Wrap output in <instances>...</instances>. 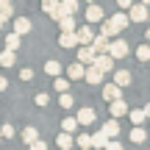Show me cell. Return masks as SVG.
<instances>
[{"instance_id": "1", "label": "cell", "mask_w": 150, "mask_h": 150, "mask_svg": "<svg viewBox=\"0 0 150 150\" xmlns=\"http://www.w3.org/2000/svg\"><path fill=\"white\" fill-rule=\"evenodd\" d=\"M128 22H131V17L122 14V11H120V14H111L108 20H103V33L111 39V36H117L122 28H128Z\"/></svg>"}, {"instance_id": "2", "label": "cell", "mask_w": 150, "mask_h": 150, "mask_svg": "<svg viewBox=\"0 0 150 150\" xmlns=\"http://www.w3.org/2000/svg\"><path fill=\"white\" fill-rule=\"evenodd\" d=\"M114 61H117V59H111L108 53H97V56H95V64H92V67H97V70L106 75V72L114 70Z\"/></svg>"}, {"instance_id": "3", "label": "cell", "mask_w": 150, "mask_h": 150, "mask_svg": "<svg viewBox=\"0 0 150 150\" xmlns=\"http://www.w3.org/2000/svg\"><path fill=\"white\" fill-rule=\"evenodd\" d=\"M95 47H92V45H81V47H78V59H75V61H81V64H86V67H92V64H95Z\"/></svg>"}, {"instance_id": "4", "label": "cell", "mask_w": 150, "mask_h": 150, "mask_svg": "<svg viewBox=\"0 0 150 150\" xmlns=\"http://www.w3.org/2000/svg\"><path fill=\"white\" fill-rule=\"evenodd\" d=\"M108 56H111V59H125V56H128V45H125L122 39H114V42L108 45Z\"/></svg>"}, {"instance_id": "5", "label": "cell", "mask_w": 150, "mask_h": 150, "mask_svg": "<svg viewBox=\"0 0 150 150\" xmlns=\"http://www.w3.org/2000/svg\"><path fill=\"white\" fill-rule=\"evenodd\" d=\"M103 20H106V17H103V8L97 3L86 6V22H89V25H92V22H103Z\"/></svg>"}, {"instance_id": "6", "label": "cell", "mask_w": 150, "mask_h": 150, "mask_svg": "<svg viewBox=\"0 0 150 150\" xmlns=\"http://www.w3.org/2000/svg\"><path fill=\"white\" fill-rule=\"evenodd\" d=\"M128 17H131L134 22H145V20H147V6H145V3H134Z\"/></svg>"}, {"instance_id": "7", "label": "cell", "mask_w": 150, "mask_h": 150, "mask_svg": "<svg viewBox=\"0 0 150 150\" xmlns=\"http://www.w3.org/2000/svg\"><path fill=\"white\" fill-rule=\"evenodd\" d=\"M59 45H61V47H75V45H81L78 42V33H75V31H61V36H59Z\"/></svg>"}, {"instance_id": "8", "label": "cell", "mask_w": 150, "mask_h": 150, "mask_svg": "<svg viewBox=\"0 0 150 150\" xmlns=\"http://www.w3.org/2000/svg\"><path fill=\"white\" fill-rule=\"evenodd\" d=\"M42 8L47 17H53L56 22H59V8H61V0H42Z\"/></svg>"}, {"instance_id": "9", "label": "cell", "mask_w": 150, "mask_h": 150, "mask_svg": "<svg viewBox=\"0 0 150 150\" xmlns=\"http://www.w3.org/2000/svg\"><path fill=\"white\" fill-rule=\"evenodd\" d=\"M108 111H111V117H114V120H117V117H122V114H128V111H131V108H128V103H125V100H122V97H120V100H114V103H111V106H108Z\"/></svg>"}, {"instance_id": "10", "label": "cell", "mask_w": 150, "mask_h": 150, "mask_svg": "<svg viewBox=\"0 0 150 150\" xmlns=\"http://www.w3.org/2000/svg\"><path fill=\"white\" fill-rule=\"evenodd\" d=\"M75 33H78V42H81V45H92V42H95V31L89 28V22H86L83 28H78Z\"/></svg>"}, {"instance_id": "11", "label": "cell", "mask_w": 150, "mask_h": 150, "mask_svg": "<svg viewBox=\"0 0 150 150\" xmlns=\"http://www.w3.org/2000/svg\"><path fill=\"white\" fill-rule=\"evenodd\" d=\"M31 20H28V17H14V33H20V36H25L28 31H31Z\"/></svg>"}, {"instance_id": "12", "label": "cell", "mask_w": 150, "mask_h": 150, "mask_svg": "<svg viewBox=\"0 0 150 150\" xmlns=\"http://www.w3.org/2000/svg\"><path fill=\"white\" fill-rule=\"evenodd\" d=\"M120 92H122V89H120V86L114 83V81H111V83H106V86H103V97H106L108 103H114V100H120Z\"/></svg>"}, {"instance_id": "13", "label": "cell", "mask_w": 150, "mask_h": 150, "mask_svg": "<svg viewBox=\"0 0 150 150\" xmlns=\"http://www.w3.org/2000/svg\"><path fill=\"white\" fill-rule=\"evenodd\" d=\"M67 75H70L72 81H81V78H86V64H81V61H75V64H70V70H67Z\"/></svg>"}, {"instance_id": "14", "label": "cell", "mask_w": 150, "mask_h": 150, "mask_svg": "<svg viewBox=\"0 0 150 150\" xmlns=\"http://www.w3.org/2000/svg\"><path fill=\"white\" fill-rule=\"evenodd\" d=\"M108 45H111V39H108L106 33H100V36H95L92 47H95V53H108Z\"/></svg>"}, {"instance_id": "15", "label": "cell", "mask_w": 150, "mask_h": 150, "mask_svg": "<svg viewBox=\"0 0 150 150\" xmlns=\"http://www.w3.org/2000/svg\"><path fill=\"white\" fill-rule=\"evenodd\" d=\"M78 11V0H61V8H59V17H72Z\"/></svg>"}, {"instance_id": "16", "label": "cell", "mask_w": 150, "mask_h": 150, "mask_svg": "<svg viewBox=\"0 0 150 150\" xmlns=\"http://www.w3.org/2000/svg\"><path fill=\"white\" fill-rule=\"evenodd\" d=\"M75 120H78V122L81 125H92V122H95V108H81V111H78V117H75Z\"/></svg>"}, {"instance_id": "17", "label": "cell", "mask_w": 150, "mask_h": 150, "mask_svg": "<svg viewBox=\"0 0 150 150\" xmlns=\"http://www.w3.org/2000/svg\"><path fill=\"white\" fill-rule=\"evenodd\" d=\"M100 131H103V134H106V136H108V139H114V136H117V134H120V122H117V120H114V117H111V120H106V125H103V128H100Z\"/></svg>"}, {"instance_id": "18", "label": "cell", "mask_w": 150, "mask_h": 150, "mask_svg": "<svg viewBox=\"0 0 150 150\" xmlns=\"http://www.w3.org/2000/svg\"><path fill=\"white\" fill-rule=\"evenodd\" d=\"M114 83H117L120 89L131 86V72H128V70H117V72H114Z\"/></svg>"}, {"instance_id": "19", "label": "cell", "mask_w": 150, "mask_h": 150, "mask_svg": "<svg viewBox=\"0 0 150 150\" xmlns=\"http://www.w3.org/2000/svg\"><path fill=\"white\" fill-rule=\"evenodd\" d=\"M56 145H59L61 150H70V147L75 145V139H72V136H70V134H64V131H61V134H59V136H56Z\"/></svg>"}, {"instance_id": "20", "label": "cell", "mask_w": 150, "mask_h": 150, "mask_svg": "<svg viewBox=\"0 0 150 150\" xmlns=\"http://www.w3.org/2000/svg\"><path fill=\"white\" fill-rule=\"evenodd\" d=\"M128 117H131V122H134V125H142L147 120V114H145V108H131Z\"/></svg>"}, {"instance_id": "21", "label": "cell", "mask_w": 150, "mask_h": 150, "mask_svg": "<svg viewBox=\"0 0 150 150\" xmlns=\"http://www.w3.org/2000/svg\"><path fill=\"white\" fill-rule=\"evenodd\" d=\"M145 139H147V131L142 128V125H136V128H131V142H136V145H142Z\"/></svg>"}, {"instance_id": "22", "label": "cell", "mask_w": 150, "mask_h": 150, "mask_svg": "<svg viewBox=\"0 0 150 150\" xmlns=\"http://www.w3.org/2000/svg\"><path fill=\"white\" fill-rule=\"evenodd\" d=\"M92 145H95L97 150H106V145H108V136L103 134V131H97V134H92Z\"/></svg>"}, {"instance_id": "23", "label": "cell", "mask_w": 150, "mask_h": 150, "mask_svg": "<svg viewBox=\"0 0 150 150\" xmlns=\"http://www.w3.org/2000/svg\"><path fill=\"white\" fill-rule=\"evenodd\" d=\"M14 61H17L14 50H3V53H0V64H3V67H14Z\"/></svg>"}, {"instance_id": "24", "label": "cell", "mask_w": 150, "mask_h": 150, "mask_svg": "<svg viewBox=\"0 0 150 150\" xmlns=\"http://www.w3.org/2000/svg\"><path fill=\"white\" fill-rule=\"evenodd\" d=\"M36 139H39V131H36V128H25V131H22V142H25L28 147H31Z\"/></svg>"}, {"instance_id": "25", "label": "cell", "mask_w": 150, "mask_h": 150, "mask_svg": "<svg viewBox=\"0 0 150 150\" xmlns=\"http://www.w3.org/2000/svg\"><path fill=\"white\" fill-rule=\"evenodd\" d=\"M86 81H89V83H100V81H103V72L97 70V67H86Z\"/></svg>"}, {"instance_id": "26", "label": "cell", "mask_w": 150, "mask_h": 150, "mask_svg": "<svg viewBox=\"0 0 150 150\" xmlns=\"http://www.w3.org/2000/svg\"><path fill=\"white\" fill-rule=\"evenodd\" d=\"M17 47H20V33H8L6 36V50H14L17 53Z\"/></svg>"}, {"instance_id": "27", "label": "cell", "mask_w": 150, "mask_h": 150, "mask_svg": "<svg viewBox=\"0 0 150 150\" xmlns=\"http://www.w3.org/2000/svg\"><path fill=\"white\" fill-rule=\"evenodd\" d=\"M61 31H75V17H59Z\"/></svg>"}, {"instance_id": "28", "label": "cell", "mask_w": 150, "mask_h": 150, "mask_svg": "<svg viewBox=\"0 0 150 150\" xmlns=\"http://www.w3.org/2000/svg\"><path fill=\"white\" fill-rule=\"evenodd\" d=\"M45 72L59 78V75H61V64H59V61H47V64H45Z\"/></svg>"}, {"instance_id": "29", "label": "cell", "mask_w": 150, "mask_h": 150, "mask_svg": "<svg viewBox=\"0 0 150 150\" xmlns=\"http://www.w3.org/2000/svg\"><path fill=\"white\" fill-rule=\"evenodd\" d=\"M78 125H81V122H78V120H75V117H67L64 122H61V128H64V134H72V131L78 128Z\"/></svg>"}, {"instance_id": "30", "label": "cell", "mask_w": 150, "mask_h": 150, "mask_svg": "<svg viewBox=\"0 0 150 150\" xmlns=\"http://www.w3.org/2000/svg\"><path fill=\"white\" fill-rule=\"evenodd\" d=\"M75 145H78V147H83V150L95 147V145H92V136H89V134H81L78 139H75Z\"/></svg>"}, {"instance_id": "31", "label": "cell", "mask_w": 150, "mask_h": 150, "mask_svg": "<svg viewBox=\"0 0 150 150\" xmlns=\"http://www.w3.org/2000/svg\"><path fill=\"white\" fill-rule=\"evenodd\" d=\"M136 59H139V61H150V45H139V50H136Z\"/></svg>"}, {"instance_id": "32", "label": "cell", "mask_w": 150, "mask_h": 150, "mask_svg": "<svg viewBox=\"0 0 150 150\" xmlns=\"http://www.w3.org/2000/svg\"><path fill=\"white\" fill-rule=\"evenodd\" d=\"M53 86H56V92H59V95H64V92L70 89V81H64V78H56V81H53Z\"/></svg>"}, {"instance_id": "33", "label": "cell", "mask_w": 150, "mask_h": 150, "mask_svg": "<svg viewBox=\"0 0 150 150\" xmlns=\"http://www.w3.org/2000/svg\"><path fill=\"white\" fill-rule=\"evenodd\" d=\"M59 106H64V108H72V106H75V100H72L70 92H64V95L59 97Z\"/></svg>"}, {"instance_id": "34", "label": "cell", "mask_w": 150, "mask_h": 150, "mask_svg": "<svg viewBox=\"0 0 150 150\" xmlns=\"http://www.w3.org/2000/svg\"><path fill=\"white\" fill-rule=\"evenodd\" d=\"M0 131H3V136H6V139H11V136L17 134V131H14V125H8V122H6V125H0Z\"/></svg>"}, {"instance_id": "35", "label": "cell", "mask_w": 150, "mask_h": 150, "mask_svg": "<svg viewBox=\"0 0 150 150\" xmlns=\"http://www.w3.org/2000/svg\"><path fill=\"white\" fill-rule=\"evenodd\" d=\"M33 100H36V106H47V103H50V97L45 95V92H39V95L33 97Z\"/></svg>"}, {"instance_id": "36", "label": "cell", "mask_w": 150, "mask_h": 150, "mask_svg": "<svg viewBox=\"0 0 150 150\" xmlns=\"http://www.w3.org/2000/svg\"><path fill=\"white\" fill-rule=\"evenodd\" d=\"M20 78L22 81H31L33 78V70H28V67H25V70H20Z\"/></svg>"}, {"instance_id": "37", "label": "cell", "mask_w": 150, "mask_h": 150, "mask_svg": "<svg viewBox=\"0 0 150 150\" xmlns=\"http://www.w3.org/2000/svg\"><path fill=\"white\" fill-rule=\"evenodd\" d=\"M106 150H125L122 145H120V142L117 139H111V142H108V145H106Z\"/></svg>"}, {"instance_id": "38", "label": "cell", "mask_w": 150, "mask_h": 150, "mask_svg": "<svg viewBox=\"0 0 150 150\" xmlns=\"http://www.w3.org/2000/svg\"><path fill=\"white\" fill-rule=\"evenodd\" d=\"M31 150H47V145H45L42 139H36V142H33V145H31Z\"/></svg>"}, {"instance_id": "39", "label": "cell", "mask_w": 150, "mask_h": 150, "mask_svg": "<svg viewBox=\"0 0 150 150\" xmlns=\"http://www.w3.org/2000/svg\"><path fill=\"white\" fill-rule=\"evenodd\" d=\"M117 6H120V8H131V6H134V0H117Z\"/></svg>"}, {"instance_id": "40", "label": "cell", "mask_w": 150, "mask_h": 150, "mask_svg": "<svg viewBox=\"0 0 150 150\" xmlns=\"http://www.w3.org/2000/svg\"><path fill=\"white\" fill-rule=\"evenodd\" d=\"M3 8H11V0H0V11Z\"/></svg>"}, {"instance_id": "41", "label": "cell", "mask_w": 150, "mask_h": 150, "mask_svg": "<svg viewBox=\"0 0 150 150\" xmlns=\"http://www.w3.org/2000/svg\"><path fill=\"white\" fill-rule=\"evenodd\" d=\"M6 86H8V81H6L3 75H0V92H6Z\"/></svg>"}, {"instance_id": "42", "label": "cell", "mask_w": 150, "mask_h": 150, "mask_svg": "<svg viewBox=\"0 0 150 150\" xmlns=\"http://www.w3.org/2000/svg\"><path fill=\"white\" fill-rule=\"evenodd\" d=\"M3 25H6V17H3V14H0V31H3Z\"/></svg>"}, {"instance_id": "43", "label": "cell", "mask_w": 150, "mask_h": 150, "mask_svg": "<svg viewBox=\"0 0 150 150\" xmlns=\"http://www.w3.org/2000/svg\"><path fill=\"white\" fill-rule=\"evenodd\" d=\"M145 114H147V120H150V103H147V106H145Z\"/></svg>"}, {"instance_id": "44", "label": "cell", "mask_w": 150, "mask_h": 150, "mask_svg": "<svg viewBox=\"0 0 150 150\" xmlns=\"http://www.w3.org/2000/svg\"><path fill=\"white\" fill-rule=\"evenodd\" d=\"M145 39H150V28H147V33H145Z\"/></svg>"}, {"instance_id": "45", "label": "cell", "mask_w": 150, "mask_h": 150, "mask_svg": "<svg viewBox=\"0 0 150 150\" xmlns=\"http://www.w3.org/2000/svg\"><path fill=\"white\" fill-rule=\"evenodd\" d=\"M86 3H89V6H92V3H97V0H86Z\"/></svg>"}, {"instance_id": "46", "label": "cell", "mask_w": 150, "mask_h": 150, "mask_svg": "<svg viewBox=\"0 0 150 150\" xmlns=\"http://www.w3.org/2000/svg\"><path fill=\"white\" fill-rule=\"evenodd\" d=\"M142 3H145V6H150V0H142Z\"/></svg>"}, {"instance_id": "47", "label": "cell", "mask_w": 150, "mask_h": 150, "mask_svg": "<svg viewBox=\"0 0 150 150\" xmlns=\"http://www.w3.org/2000/svg\"><path fill=\"white\" fill-rule=\"evenodd\" d=\"M0 139H3V131H0Z\"/></svg>"}]
</instances>
